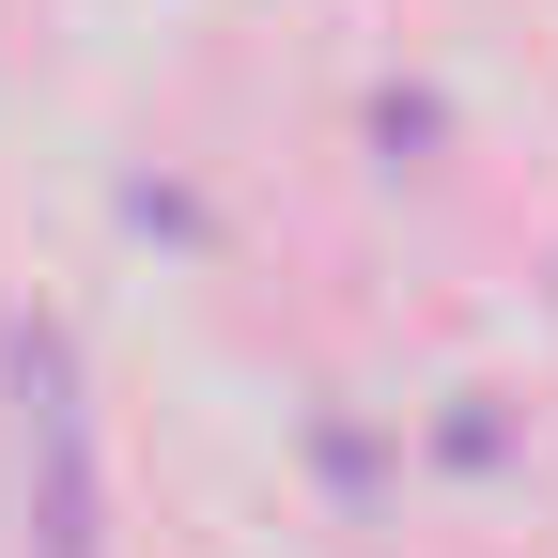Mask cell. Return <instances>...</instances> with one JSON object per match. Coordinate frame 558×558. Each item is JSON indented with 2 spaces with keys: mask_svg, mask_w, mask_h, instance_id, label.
<instances>
[{
  "mask_svg": "<svg viewBox=\"0 0 558 558\" xmlns=\"http://www.w3.org/2000/svg\"><path fill=\"white\" fill-rule=\"evenodd\" d=\"M16 435L47 465V558H94V418H78V373H62L47 326H16Z\"/></svg>",
  "mask_w": 558,
  "mask_h": 558,
  "instance_id": "obj_1",
  "label": "cell"
}]
</instances>
